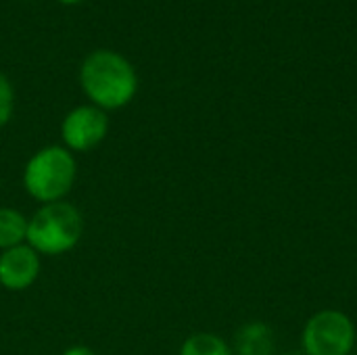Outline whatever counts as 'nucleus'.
<instances>
[{
    "mask_svg": "<svg viewBox=\"0 0 357 355\" xmlns=\"http://www.w3.org/2000/svg\"><path fill=\"white\" fill-rule=\"evenodd\" d=\"M42 272V257L27 245L0 251V287L10 293L27 291L36 285Z\"/></svg>",
    "mask_w": 357,
    "mask_h": 355,
    "instance_id": "obj_6",
    "label": "nucleus"
},
{
    "mask_svg": "<svg viewBox=\"0 0 357 355\" xmlns=\"http://www.w3.org/2000/svg\"><path fill=\"white\" fill-rule=\"evenodd\" d=\"M77 180V159L63 144L38 149L23 165L21 184L29 199L40 205L65 201Z\"/></svg>",
    "mask_w": 357,
    "mask_h": 355,
    "instance_id": "obj_3",
    "label": "nucleus"
},
{
    "mask_svg": "<svg viewBox=\"0 0 357 355\" xmlns=\"http://www.w3.org/2000/svg\"><path fill=\"white\" fill-rule=\"evenodd\" d=\"M27 239V216L15 207H0V251L23 245Z\"/></svg>",
    "mask_w": 357,
    "mask_h": 355,
    "instance_id": "obj_8",
    "label": "nucleus"
},
{
    "mask_svg": "<svg viewBox=\"0 0 357 355\" xmlns=\"http://www.w3.org/2000/svg\"><path fill=\"white\" fill-rule=\"evenodd\" d=\"M109 128L111 121L107 111L90 103L77 105L71 111H67L65 117L61 119V144L69 149L73 155L90 153L105 142V138L109 136Z\"/></svg>",
    "mask_w": 357,
    "mask_h": 355,
    "instance_id": "obj_5",
    "label": "nucleus"
},
{
    "mask_svg": "<svg viewBox=\"0 0 357 355\" xmlns=\"http://www.w3.org/2000/svg\"><path fill=\"white\" fill-rule=\"evenodd\" d=\"M178 355H234V352L224 337L201 331L188 335L182 341Z\"/></svg>",
    "mask_w": 357,
    "mask_h": 355,
    "instance_id": "obj_9",
    "label": "nucleus"
},
{
    "mask_svg": "<svg viewBox=\"0 0 357 355\" xmlns=\"http://www.w3.org/2000/svg\"><path fill=\"white\" fill-rule=\"evenodd\" d=\"M84 230V213L65 199L40 205L27 218L25 243L40 257H61L79 245Z\"/></svg>",
    "mask_w": 357,
    "mask_h": 355,
    "instance_id": "obj_2",
    "label": "nucleus"
},
{
    "mask_svg": "<svg viewBox=\"0 0 357 355\" xmlns=\"http://www.w3.org/2000/svg\"><path fill=\"white\" fill-rule=\"evenodd\" d=\"M15 88L10 84V80L6 77V73L0 71V128H4L15 113Z\"/></svg>",
    "mask_w": 357,
    "mask_h": 355,
    "instance_id": "obj_10",
    "label": "nucleus"
},
{
    "mask_svg": "<svg viewBox=\"0 0 357 355\" xmlns=\"http://www.w3.org/2000/svg\"><path fill=\"white\" fill-rule=\"evenodd\" d=\"M56 2H61V4H65V6H75V4H79V2H84V0H56Z\"/></svg>",
    "mask_w": 357,
    "mask_h": 355,
    "instance_id": "obj_12",
    "label": "nucleus"
},
{
    "mask_svg": "<svg viewBox=\"0 0 357 355\" xmlns=\"http://www.w3.org/2000/svg\"><path fill=\"white\" fill-rule=\"evenodd\" d=\"M88 103L102 111H119L138 94V73L128 56L111 48H96L84 56L77 71Z\"/></svg>",
    "mask_w": 357,
    "mask_h": 355,
    "instance_id": "obj_1",
    "label": "nucleus"
},
{
    "mask_svg": "<svg viewBox=\"0 0 357 355\" xmlns=\"http://www.w3.org/2000/svg\"><path fill=\"white\" fill-rule=\"evenodd\" d=\"M276 349V337L270 324L251 320L243 324L234 335V355H272Z\"/></svg>",
    "mask_w": 357,
    "mask_h": 355,
    "instance_id": "obj_7",
    "label": "nucleus"
},
{
    "mask_svg": "<svg viewBox=\"0 0 357 355\" xmlns=\"http://www.w3.org/2000/svg\"><path fill=\"white\" fill-rule=\"evenodd\" d=\"M356 343V322L341 310H320L312 314L301 331L303 355H351Z\"/></svg>",
    "mask_w": 357,
    "mask_h": 355,
    "instance_id": "obj_4",
    "label": "nucleus"
},
{
    "mask_svg": "<svg viewBox=\"0 0 357 355\" xmlns=\"http://www.w3.org/2000/svg\"><path fill=\"white\" fill-rule=\"evenodd\" d=\"M61 355H98L94 349H90V347H86V345H71V347H67L65 352Z\"/></svg>",
    "mask_w": 357,
    "mask_h": 355,
    "instance_id": "obj_11",
    "label": "nucleus"
}]
</instances>
